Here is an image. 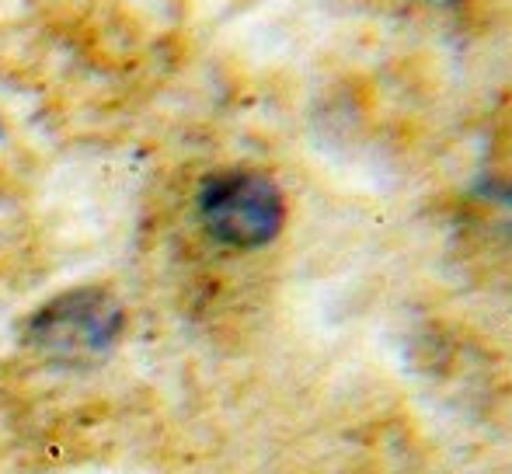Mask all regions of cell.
I'll list each match as a JSON object with an SVG mask.
<instances>
[{"mask_svg": "<svg viewBox=\"0 0 512 474\" xmlns=\"http://www.w3.org/2000/svg\"><path fill=\"white\" fill-rule=\"evenodd\" d=\"M126 328L119 297L102 286H77L46 300L21 325V342L53 363L84 366L112 353Z\"/></svg>", "mask_w": 512, "mask_h": 474, "instance_id": "1", "label": "cell"}, {"mask_svg": "<svg viewBox=\"0 0 512 474\" xmlns=\"http://www.w3.org/2000/svg\"><path fill=\"white\" fill-rule=\"evenodd\" d=\"M196 206L206 234L237 251L265 248L286 224V199L279 185L251 168L209 175L199 189Z\"/></svg>", "mask_w": 512, "mask_h": 474, "instance_id": "2", "label": "cell"}, {"mask_svg": "<svg viewBox=\"0 0 512 474\" xmlns=\"http://www.w3.org/2000/svg\"><path fill=\"white\" fill-rule=\"evenodd\" d=\"M0 143H4V122H0Z\"/></svg>", "mask_w": 512, "mask_h": 474, "instance_id": "3", "label": "cell"}]
</instances>
